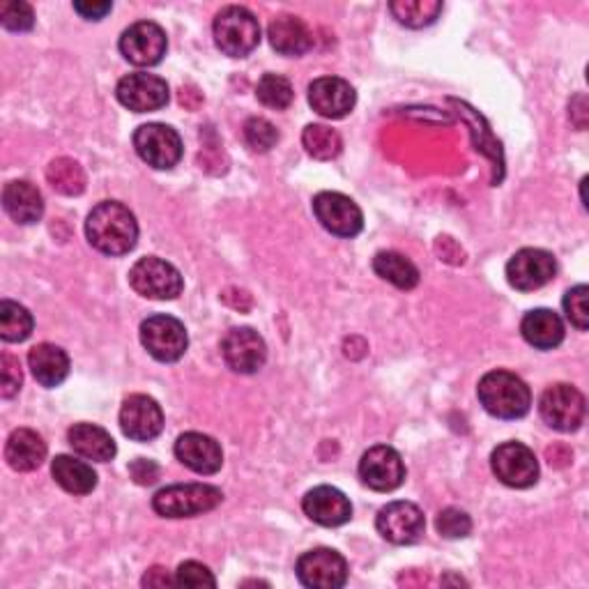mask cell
Wrapping results in <instances>:
<instances>
[{
  "label": "cell",
  "instance_id": "6da1fadb",
  "mask_svg": "<svg viewBox=\"0 0 589 589\" xmlns=\"http://www.w3.org/2000/svg\"><path fill=\"white\" fill-rule=\"evenodd\" d=\"M89 243L104 256H125L137 247V216L118 201H104L89 214L85 222Z\"/></svg>",
  "mask_w": 589,
  "mask_h": 589
},
{
  "label": "cell",
  "instance_id": "7a4b0ae2",
  "mask_svg": "<svg viewBox=\"0 0 589 589\" xmlns=\"http://www.w3.org/2000/svg\"><path fill=\"white\" fill-rule=\"evenodd\" d=\"M476 394L486 412L497 420H520L526 417L532 405L530 387L509 370H491L479 380Z\"/></svg>",
  "mask_w": 589,
  "mask_h": 589
},
{
  "label": "cell",
  "instance_id": "3957f363",
  "mask_svg": "<svg viewBox=\"0 0 589 589\" xmlns=\"http://www.w3.org/2000/svg\"><path fill=\"white\" fill-rule=\"evenodd\" d=\"M224 502V493L208 484H178L162 488L152 497V509L162 518H193L214 511Z\"/></svg>",
  "mask_w": 589,
  "mask_h": 589
},
{
  "label": "cell",
  "instance_id": "277c9868",
  "mask_svg": "<svg viewBox=\"0 0 589 589\" xmlns=\"http://www.w3.org/2000/svg\"><path fill=\"white\" fill-rule=\"evenodd\" d=\"M212 31L216 47L231 58H245L260 45V24L247 8L231 5L222 10Z\"/></svg>",
  "mask_w": 589,
  "mask_h": 589
},
{
  "label": "cell",
  "instance_id": "5b68a950",
  "mask_svg": "<svg viewBox=\"0 0 589 589\" xmlns=\"http://www.w3.org/2000/svg\"><path fill=\"white\" fill-rule=\"evenodd\" d=\"M141 343L157 362L173 364L187 353L189 337L178 318L157 314L141 322Z\"/></svg>",
  "mask_w": 589,
  "mask_h": 589
},
{
  "label": "cell",
  "instance_id": "8992f818",
  "mask_svg": "<svg viewBox=\"0 0 589 589\" xmlns=\"http://www.w3.org/2000/svg\"><path fill=\"white\" fill-rule=\"evenodd\" d=\"M129 283L141 297L148 299H176L185 288L178 268H173L157 256L137 260L134 268L129 270Z\"/></svg>",
  "mask_w": 589,
  "mask_h": 589
},
{
  "label": "cell",
  "instance_id": "52a82bcc",
  "mask_svg": "<svg viewBox=\"0 0 589 589\" xmlns=\"http://www.w3.org/2000/svg\"><path fill=\"white\" fill-rule=\"evenodd\" d=\"M539 412L541 420L551 428L559 433H572L578 431L580 424L585 422L587 403L576 387L559 382L543 391L539 401Z\"/></svg>",
  "mask_w": 589,
  "mask_h": 589
},
{
  "label": "cell",
  "instance_id": "ba28073f",
  "mask_svg": "<svg viewBox=\"0 0 589 589\" xmlns=\"http://www.w3.org/2000/svg\"><path fill=\"white\" fill-rule=\"evenodd\" d=\"M139 157L157 170H168L182 160V139L176 129L162 122L141 125L134 132Z\"/></svg>",
  "mask_w": 589,
  "mask_h": 589
},
{
  "label": "cell",
  "instance_id": "9c48e42d",
  "mask_svg": "<svg viewBox=\"0 0 589 589\" xmlns=\"http://www.w3.org/2000/svg\"><path fill=\"white\" fill-rule=\"evenodd\" d=\"M491 468L505 486L530 488L539 479V461L530 447L505 443L491 453Z\"/></svg>",
  "mask_w": 589,
  "mask_h": 589
},
{
  "label": "cell",
  "instance_id": "30bf717a",
  "mask_svg": "<svg viewBox=\"0 0 589 589\" xmlns=\"http://www.w3.org/2000/svg\"><path fill=\"white\" fill-rule=\"evenodd\" d=\"M314 214L322 228L337 237H355L364 228L360 205L339 191H320L314 199Z\"/></svg>",
  "mask_w": 589,
  "mask_h": 589
},
{
  "label": "cell",
  "instance_id": "8fae6325",
  "mask_svg": "<svg viewBox=\"0 0 589 589\" xmlns=\"http://www.w3.org/2000/svg\"><path fill=\"white\" fill-rule=\"evenodd\" d=\"M168 39L162 26L155 21H139V24L129 26L120 37V54L127 62L137 64V68H152L160 64L166 56Z\"/></svg>",
  "mask_w": 589,
  "mask_h": 589
},
{
  "label": "cell",
  "instance_id": "7c38bea8",
  "mask_svg": "<svg viewBox=\"0 0 589 589\" xmlns=\"http://www.w3.org/2000/svg\"><path fill=\"white\" fill-rule=\"evenodd\" d=\"M297 578L311 589H339L347 580V562L332 549H316L297 559Z\"/></svg>",
  "mask_w": 589,
  "mask_h": 589
},
{
  "label": "cell",
  "instance_id": "4fadbf2b",
  "mask_svg": "<svg viewBox=\"0 0 589 589\" xmlns=\"http://www.w3.org/2000/svg\"><path fill=\"white\" fill-rule=\"evenodd\" d=\"M557 263L553 254L543 249H520L507 263L509 286L520 293H532L543 288L555 279Z\"/></svg>",
  "mask_w": 589,
  "mask_h": 589
},
{
  "label": "cell",
  "instance_id": "5bb4252c",
  "mask_svg": "<svg viewBox=\"0 0 589 589\" xmlns=\"http://www.w3.org/2000/svg\"><path fill=\"white\" fill-rule=\"evenodd\" d=\"M360 479L370 491L378 493L397 491L405 479V466L401 453L387 445L368 449L360 461Z\"/></svg>",
  "mask_w": 589,
  "mask_h": 589
},
{
  "label": "cell",
  "instance_id": "9a60e30c",
  "mask_svg": "<svg viewBox=\"0 0 589 589\" xmlns=\"http://www.w3.org/2000/svg\"><path fill=\"white\" fill-rule=\"evenodd\" d=\"M376 528L385 541L397 543V545H410L422 539L424 528H426V518L417 505L399 499V502H389L387 507L380 509L376 518Z\"/></svg>",
  "mask_w": 589,
  "mask_h": 589
},
{
  "label": "cell",
  "instance_id": "2e32d148",
  "mask_svg": "<svg viewBox=\"0 0 589 589\" xmlns=\"http://www.w3.org/2000/svg\"><path fill=\"white\" fill-rule=\"evenodd\" d=\"M222 355L235 374L251 376L266 366L268 345L251 327H235L222 341Z\"/></svg>",
  "mask_w": 589,
  "mask_h": 589
},
{
  "label": "cell",
  "instance_id": "e0dca14e",
  "mask_svg": "<svg viewBox=\"0 0 589 589\" xmlns=\"http://www.w3.org/2000/svg\"><path fill=\"white\" fill-rule=\"evenodd\" d=\"M118 102L129 108L134 114H150V111H160L168 104L170 91L168 83L155 74H129L120 79L118 89H116Z\"/></svg>",
  "mask_w": 589,
  "mask_h": 589
},
{
  "label": "cell",
  "instance_id": "ac0fdd59",
  "mask_svg": "<svg viewBox=\"0 0 589 589\" xmlns=\"http://www.w3.org/2000/svg\"><path fill=\"white\" fill-rule=\"evenodd\" d=\"M120 428L129 440L150 443L164 431V412L155 399L134 394L122 403Z\"/></svg>",
  "mask_w": 589,
  "mask_h": 589
},
{
  "label": "cell",
  "instance_id": "d6986e66",
  "mask_svg": "<svg viewBox=\"0 0 589 589\" xmlns=\"http://www.w3.org/2000/svg\"><path fill=\"white\" fill-rule=\"evenodd\" d=\"M355 89L345 79L320 76L309 85V104L322 118H345L355 108Z\"/></svg>",
  "mask_w": 589,
  "mask_h": 589
},
{
  "label": "cell",
  "instance_id": "ffe728a7",
  "mask_svg": "<svg viewBox=\"0 0 589 589\" xmlns=\"http://www.w3.org/2000/svg\"><path fill=\"white\" fill-rule=\"evenodd\" d=\"M302 509L322 528H339L353 518V505L334 486H318L302 499Z\"/></svg>",
  "mask_w": 589,
  "mask_h": 589
},
{
  "label": "cell",
  "instance_id": "44dd1931",
  "mask_svg": "<svg viewBox=\"0 0 589 589\" xmlns=\"http://www.w3.org/2000/svg\"><path fill=\"white\" fill-rule=\"evenodd\" d=\"M178 461L196 474H216L224 466V451L214 438L203 433H185L176 443Z\"/></svg>",
  "mask_w": 589,
  "mask_h": 589
},
{
  "label": "cell",
  "instance_id": "7402d4cb",
  "mask_svg": "<svg viewBox=\"0 0 589 589\" xmlns=\"http://www.w3.org/2000/svg\"><path fill=\"white\" fill-rule=\"evenodd\" d=\"M268 37L276 54L291 56V58L304 56L314 47V35L309 26L304 24L299 16H293V14L276 16L268 28Z\"/></svg>",
  "mask_w": 589,
  "mask_h": 589
},
{
  "label": "cell",
  "instance_id": "603a6c76",
  "mask_svg": "<svg viewBox=\"0 0 589 589\" xmlns=\"http://www.w3.org/2000/svg\"><path fill=\"white\" fill-rule=\"evenodd\" d=\"M47 458V443L31 428H16L5 445V461L16 472H33Z\"/></svg>",
  "mask_w": 589,
  "mask_h": 589
},
{
  "label": "cell",
  "instance_id": "cb8c5ba5",
  "mask_svg": "<svg viewBox=\"0 0 589 589\" xmlns=\"http://www.w3.org/2000/svg\"><path fill=\"white\" fill-rule=\"evenodd\" d=\"M3 208L16 224L31 226L42 220L45 201L35 185L28 180H14L3 189Z\"/></svg>",
  "mask_w": 589,
  "mask_h": 589
},
{
  "label": "cell",
  "instance_id": "d4e9b609",
  "mask_svg": "<svg viewBox=\"0 0 589 589\" xmlns=\"http://www.w3.org/2000/svg\"><path fill=\"white\" fill-rule=\"evenodd\" d=\"M28 366L42 387H58L70 376V357L54 343H39L28 353Z\"/></svg>",
  "mask_w": 589,
  "mask_h": 589
},
{
  "label": "cell",
  "instance_id": "484cf974",
  "mask_svg": "<svg viewBox=\"0 0 589 589\" xmlns=\"http://www.w3.org/2000/svg\"><path fill=\"white\" fill-rule=\"evenodd\" d=\"M68 440L79 456L97 463H108L118 451L111 433L95 424H74L68 433Z\"/></svg>",
  "mask_w": 589,
  "mask_h": 589
},
{
  "label": "cell",
  "instance_id": "4316f807",
  "mask_svg": "<svg viewBox=\"0 0 589 589\" xmlns=\"http://www.w3.org/2000/svg\"><path fill=\"white\" fill-rule=\"evenodd\" d=\"M520 332L526 341L539 351H553L564 341V322L551 309H534L520 322Z\"/></svg>",
  "mask_w": 589,
  "mask_h": 589
},
{
  "label": "cell",
  "instance_id": "83f0119b",
  "mask_svg": "<svg viewBox=\"0 0 589 589\" xmlns=\"http://www.w3.org/2000/svg\"><path fill=\"white\" fill-rule=\"evenodd\" d=\"M51 474L56 484L72 495H89L97 486L95 470L74 456H56L51 463Z\"/></svg>",
  "mask_w": 589,
  "mask_h": 589
},
{
  "label": "cell",
  "instance_id": "f1b7e54d",
  "mask_svg": "<svg viewBox=\"0 0 589 589\" xmlns=\"http://www.w3.org/2000/svg\"><path fill=\"white\" fill-rule=\"evenodd\" d=\"M374 272L401 291H412L420 283V270L412 260L397 251H380L374 258Z\"/></svg>",
  "mask_w": 589,
  "mask_h": 589
},
{
  "label": "cell",
  "instance_id": "f546056e",
  "mask_svg": "<svg viewBox=\"0 0 589 589\" xmlns=\"http://www.w3.org/2000/svg\"><path fill=\"white\" fill-rule=\"evenodd\" d=\"M399 24L408 28H424L438 21L443 12L440 0H397L389 5Z\"/></svg>",
  "mask_w": 589,
  "mask_h": 589
},
{
  "label": "cell",
  "instance_id": "4dcf8cb0",
  "mask_svg": "<svg viewBox=\"0 0 589 589\" xmlns=\"http://www.w3.org/2000/svg\"><path fill=\"white\" fill-rule=\"evenodd\" d=\"M33 332V316L28 314L26 307L3 299L0 302V337L8 343H21L26 341Z\"/></svg>",
  "mask_w": 589,
  "mask_h": 589
},
{
  "label": "cell",
  "instance_id": "1f68e13d",
  "mask_svg": "<svg viewBox=\"0 0 589 589\" xmlns=\"http://www.w3.org/2000/svg\"><path fill=\"white\" fill-rule=\"evenodd\" d=\"M302 143H304V148H307L309 155L314 160H320V162H330V160L339 157L341 148H343L339 132H334V129L327 127V125L304 127Z\"/></svg>",
  "mask_w": 589,
  "mask_h": 589
},
{
  "label": "cell",
  "instance_id": "d6a6232c",
  "mask_svg": "<svg viewBox=\"0 0 589 589\" xmlns=\"http://www.w3.org/2000/svg\"><path fill=\"white\" fill-rule=\"evenodd\" d=\"M47 180L58 193L64 196H79L85 189V173L81 164L70 157L54 160L47 168Z\"/></svg>",
  "mask_w": 589,
  "mask_h": 589
},
{
  "label": "cell",
  "instance_id": "836d02e7",
  "mask_svg": "<svg viewBox=\"0 0 589 589\" xmlns=\"http://www.w3.org/2000/svg\"><path fill=\"white\" fill-rule=\"evenodd\" d=\"M256 97L268 108L283 111V108H288L293 102V85L288 79H283L279 74H266L256 85Z\"/></svg>",
  "mask_w": 589,
  "mask_h": 589
},
{
  "label": "cell",
  "instance_id": "e575fe53",
  "mask_svg": "<svg viewBox=\"0 0 589 589\" xmlns=\"http://www.w3.org/2000/svg\"><path fill=\"white\" fill-rule=\"evenodd\" d=\"M245 141L254 152H268L276 145L279 132L276 127L266 118H249L245 122Z\"/></svg>",
  "mask_w": 589,
  "mask_h": 589
},
{
  "label": "cell",
  "instance_id": "d590c367",
  "mask_svg": "<svg viewBox=\"0 0 589 589\" xmlns=\"http://www.w3.org/2000/svg\"><path fill=\"white\" fill-rule=\"evenodd\" d=\"M435 528L445 539H466L472 532V518L461 509L447 507L435 520Z\"/></svg>",
  "mask_w": 589,
  "mask_h": 589
},
{
  "label": "cell",
  "instance_id": "8d00e7d4",
  "mask_svg": "<svg viewBox=\"0 0 589 589\" xmlns=\"http://www.w3.org/2000/svg\"><path fill=\"white\" fill-rule=\"evenodd\" d=\"M0 24L12 33H26L35 26V14L28 3H3L0 5Z\"/></svg>",
  "mask_w": 589,
  "mask_h": 589
},
{
  "label": "cell",
  "instance_id": "74e56055",
  "mask_svg": "<svg viewBox=\"0 0 589 589\" xmlns=\"http://www.w3.org/2000/svg\"><path fill=\"white\" fill-rule=\"evenodd\" d=\"M587 286H576L564 295V311L566 318L572 320V325L580 332H587L589 327V307H587Z\"/></svg>",
  "mask_w": 589,
  "mask_h": 589
},
{
  "label": "cell",
  "instance_id": "f35d334b",
  "mask_svg": "<svg viewBox=\"0 0 589 589\" xmlns=\"http://www.w3.org/2000/svg\"><path fill=\"white\" fill-rule=\"evenodd\" d=\"M176 585L180 587H214L216 578L212 576V572L208 566L199 564V562H182L176 572Z\"/></svg>",
  "mask_w": 589,
  "mask_h": 589
},
{
  "label": "cell",
  "instance_id": "ab89813d",
  "mask_svg": "<svg viewBox=\"0 0 589 589\" xmlns=\"http://www.w3.org/2000/svg\"><path fill=\"white\" fill-rule=\"evenodd\" d=\"M0 368H3V387H0V394H3V399H12L19 394L21 380H24V376H21L19 360L5 353L3 357H0Z\"/></svg>",
  "mask_w": 589,
  "mask_h": 589
},
{
  "label": "cell",
  "instance_id": "60d3db41",
  "mask_svg": "<svg viewBox=\"0 0 589 589\" xmlns=\"http://www.w3.org/2000/svg\"><path fill=\"white\" fill-rule=\"evenodd\" d=\"M129 474H132V479L139 486H152L160 479V466L155 461L137 458V461L129 466Z\"/></svg>",
  "mask_w": 589,
  "mask_h": 589
},
{
  "label": "cell",
  "instance_id": "b9f144b4",
  "mask_svg": "<svg viewBox=\"0 0 589 589\" xmlns=\"http://www.w3.org/2000/svg\"><path fill=\"white\" fill-rule=\"evenodd\" d=\"M74 10L83 16V19H89V21H99L104 19L108 12L114 10L111 3H91V0H79V3H74Z\"/></svg>",
  "mask_w": 589,
  "mask_h": 589
},
{
  "label": "cell",
  "instance_id": "7bdbcfd3",
  "mask_svg": "<svg viewBox=\"0 0 589 589\" xmlns=\"http://www.w3.org/2000/svg\"><path fill=\"white\" fill-rule=\"evenodd\" d=\"M143 585L145 587H166V585H176V578H170L166 574V569H162V566H155V569H150L143 576Z\"/></svg>",
  "mask_w": 589,
  "mask_h": 589
}]
</instances>
